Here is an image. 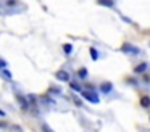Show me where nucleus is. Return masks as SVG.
<instances>
[{
    "label": "nucleus",
    "mask_w": 150,
    "mask_h": 132,
    "mask_svg": "<svg viewBox=\"0 0 150 132\" xmlns=\"http://www.w3.org/2000/svg\"><path fill=\"white\" fill-rule=\"evenodd\" d=\"M40 127H42V132H55V131H53V129L50 127L49 124H45V122H44V124L40 126Z\"/></svg>",
    "instance_id": "4468645a"
},
{
    "label": "nucleus",
    "mask_w": 150,
    "mask_h": 132,
    "mask_svg": "<svg viewBox=\"0 0 150 132\" xmlns=\"http://www.w3.org/2000/svg\"><path fill=\"white\" fill-rule=\"evenodd\" d=\"M18 5H21L20 0H7L5 2V6H18Z\"/></svg>",
    "instance_id": "9d476101"
},
{
    "label": "nucleus",
    "mask_w": 150,
    "mask_h": 132,
    "mask_svg": "<svg viewBox=\"0 0 150 132\" xmlns=\"http://www.w3.org/2000/svg\"><path fill=\"white\" fill-rule=\"evenodd\" d=\"M97 3H98V5H102V6H108V8H113V6H115L113 0H97Z\"/></svg>",
    "instance_id": "423d86ee"
},
{
    "label": "nucleus",
    "mask_w": 150,
    "mask_h": 132,
    "mask_svg": "<svg viewBox=\"0 0 150 132\" xmlns=\"http://www.w3.org/2000/svg\"><path fill=\"white\" fill-rule=\"evenodd\" d=\"M140 106H142V108H149L150 106V98L147 95H144L142 98H140Z\"/></svg>",
    "instance_id": "6e6552de"
},
{
    "label": "nucleus",
    "mask_w": 150,
    "mask_h": 132,
    "mask_svg": "<svg viewBox=\"0 0 150 132\" xmlns=\"http://www.w3.org/2000/svg\"><path fill=\"white\" fill-rule=\"evenodd\" d=\"M55 77H57L58 80H62V82H69V74H68V71H65V69L57 71V73H55Z\"/></svg>",
    "instance_id": "7ed1b4c3"
},
{
    "label": "nucleus",
    "mask_w": 150,
    "mask_h": 132,
    "mask_svg": "<svg viewBox=\"0 0 150 132\" xmlns=\"http://www.w3.org/2000/svg\"><path fill=\"white\" fill-rule=\"evenodd\" d=\"M89 50H91V58H92V60H94V61H95V60H98V52L95 50L94 47H91Z\"/></svg>",
    "instance_id": "9b49d317"
},
{
    "label": "nucleus",
    "mask_w": 150,
    "mask_h": 132,
    "mask_svg": "<svg viewBox=\"0 0 150 132\" xmlns=\"http://www.w3.org/2000/svg\"><path fill=\"white\" fill-rule=\"evenodd\" d=\"M73 100H74V103H76L78 106H81V100H79L78 97H73Z\"/></svg>",
    "instance_id": "f3484780"
},
{
    "label": "nucleus",
    "mask_w": 150,
    "mask_h": 132,
    "mask_svg": "<svg viewBox=\"0 0 150 132\" xmlns=\"http://www.w3.org/2000/svg\"><path fill=\"white\" fill-rule=\"evenodd\" d=\"M69 87H71V89L73 90H76V92H81V85H79V84L78 82H71V80H69Z\"/></svg>",
    "instance_id": "f8f14e48"
},
{
    "label": "nucleus",
    "mask_w": 150,
    "mask_h": 132,
    "mask_svg": "<svg viewBox=\"0 0 150 132\" xmlns=\"http://www.w3.org/2000/svg\"><path fill=\"white\" fill-rule=\"evenodd\" d=\"M2 76H4V77H7V79H11V73H10L8 69H5V68L2 69Z\"/></svg>",
    "instance_id": "2eb2a0df"
},
{
    "label": "nucleus",
    "mask_w": 150,
    "mask_h": 132,
    "mask_svg": "<svg viewBox=\"0 0 150 132\" xmlns=\"http://www.w3.org/2000/svg\"><path fill=\"white\" fill-rule=\"evenodd\" d=\"M145 69H147V64L142 63V64H137V66L134 68V73H136V74H142V73H145Z\"/></svg>",
    "instance_id": "0eeeda50"
},
{
    "label": "nucleus",
    "mask_w": 150,
    "mask_h": 132,
    "mask_svg": "<svg viewBox=\"0 0 150 132\" xmlns=\"http://www.w3.org/2000/svg\"><path fill=\"white\" fill-rule=\"evenodd\" d=\"M121 52H123V53H134V55H137L140 50H139V48H136V47H132L131 44H124L123 47H121Z\"/></svg>",
    "instance_id": "20e7f679"
},
{
    "label": "nucleus",
    "mask_w": 150,
    "mask_h": 132,
    "mask_svg": "<svg viewBox=\"0 0 150 132\" xmlns=\"http://www.w3.org/2000/svg\"><path fill=\"white\" fill-rule=\"evenodd\" d=\"M50 92H52V93H62V89H58V87H52Z\"/></svg>",
    "instance_id": "dca6fc26"
},
{
    "label": "nucleus",
    "mask_w": 150,
    "mask_h": 132,
    "mask_svg": "<svg viewBox=\"0 0 150 132\" xmlns=\"http://www.w3.org/2000/svg\"><path fill=\"white\" fill-rule=\"evenodd\" d=\"M0 116H5V111H4V109H0Z\"/></svg>",
    "instance_id": "aec40b11"
},
{
    "label": "nucleus",
    "mask_w": 150,
    "mask_h": 132,
    "mask_svg": "<svg viewBox=\"0 0 150 132\" xmlns=\"http://www.w3.org/2000/svg\"><path fill=\"white\" fill-rule=\"evenodd\" d=\"M16 102L20 103V106H21V109H23V111H28V109H29V102L24 98V95L16 93Z\"/></svg>",
    "instance_id": "f03ea898"
},
{
    "label": "nucleus",
    "mask_w": 150,
    "mask_h": 132,
    "mask_svg": "<svg viewBox=\"0 0 150 132\" xmlns=\"http://www.w3.org/2000/svg\"><path fill=\"white\" fill-rule=\"evenodd\" d=\"M5 66H7V63H5V61H4V60H0V71L4 69V68H5Z\"/></svg>",
    "instance_id": "a211bd4d"
},
{
    "label": "nucleus",
    "mask_w": 150,
    "mask_h": 132,
    "mask_svg": "<svg viewBox=\"0 0 150 132\" xmlns=\"http://www.w3.org/2000/svg\"><path fill=\"white\" fill-rule=\"evenodd\" d=\"M5 126H7V122H5V121H4V122H0V127H5Z\"/></svg>",
    "instance_id": "6ab92c4d"
},
{
    "label": "nucleus",
    "mask_w": 150,
    "mask_h": 132,
    "mask_svg": "<svg viewBox=\"0 0 150 132\" xmlns=\"http://www.w3.org/2000/svg\"><path fill=\"white\" fill-rule=\"evenodd\" d=\"M100 90H102L103 93H110L111 90H113V85H111V82H103V84L100 85Z\"/></svg>",
    "instance_id": "39448f33"
},
{
    "label": "nucleus",
    "mask_w": 150,
    "mask_h": 132,
    "mask_svg": "<svg viewBox=\"0 0 150 132\" xmlns=\"http://www.w3.org/2000/svg\"><path fill=\"white\" fill-rule=\"evenodd\" d=\"M81 95H82V98H86L87 102H91V103H95V105L100 102L98 95L94 92V90H81Z\"/></svg>",
    "instance_id": "f257e3e1"
},
{
    "label": "nucleus",
    "mask_w": 150,
    "mask_h": 132,
    "mask_svg": "<svg viewBox=\"0 0 150 132\" xmlns=\"http://www.w3.org/2000/svg\"><path fill=\"white\" fill-rule=\"evenodd\" d=\"M63 52H65V55H71L73 53V45L71 44H65L63 45Z\"/></svg>",
    "instance_id": "1a4fd4ad"
},
{
    "label": "nucleus",
    "mask_w": 150,
    "mask_h": 132,
    "mask_svg": "<svg viewBox=\"0 0 150 132\" xmlns=\"http://www.w3.org/2000/svg\"><path fill=\"white\" fill-rule=\"evenodd\" d=\"M78 76L81 77V79H86V77H87V69H86V68H81V69L78 71Z\"/></svg>",
    "instance_id": "ddd939ff"
}]
</instances>
